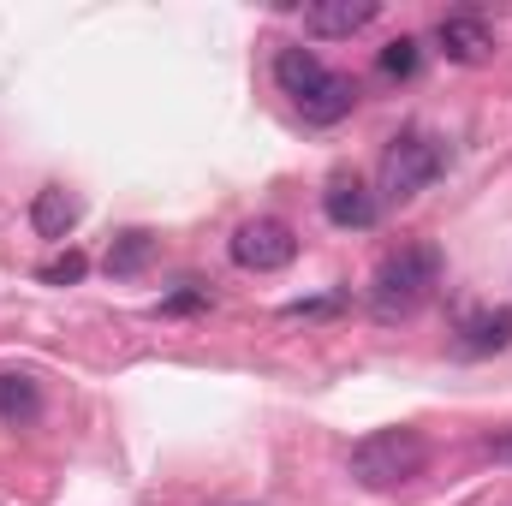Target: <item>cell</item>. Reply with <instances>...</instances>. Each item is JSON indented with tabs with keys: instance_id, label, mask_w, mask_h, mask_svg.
Listing matches in <instances>:
<instances>
[{
	"instance_id": "9a60e30c",
	"label": "cell",
	"mask_w": 512,
	"mask_h": 506,
	"mask_svg": "<svg viewBox=\"0 0 512 506\" xmlns=\"http://www.w3.org/2000/svg\"><path fill=\"white\" fill-rule=\"evenodd\" d=\"M155 310H161V316H197V310H209V292H203V286H185V292L161 298Z\"/></svg>"
},
{
	"instance_id": "ba28073f",
	"label": "cell",
	"mask_w": 512,
	"mask_h": 506,
	"mask_svg": "<svg viewBox=\"0 0 512 506\" xmlns=\"http://www.w3.org/2000/svg\"><path fill=\"white\" fill-rule=\"evenodd\" d=\"M322 215H328L334 227H346V233H364V227L382 221V197H376L364 179H334V185L322 191Z\"/></svg>"
},
{
	"instance_id": "30bf717a",
	"label": "cell",
	"mask_w": 512,
	"mask_h": 506,
	"mask_svg": "<svg viewBox=\"0 0 512 506\" xmlns=\"http://www.w3.org/2000/svg\"><path fill=\"white\" fill-rule=\"evenodd\" d=\"M30 227H36L42 239H66V233L78 227V197H66L60 185L36 191V203H30Z\"/></svg>"
},
{
	"instance_id": "52a82bcc",
	"label": "cell",
	"mask_w": 512,
	"mask_h": 506,
	"mask_svg": "<svg viewBox=\"0 0 512 506\" xmlns=\"http://www.w3.org/2000/svg\"><path fill=\"white\" fill-rule=\"evenodd\" d=\"M376 18H382V6H376V0H316V6H304V30H310V36H322V42L358 36V30H370Z\"/></svg>"
},
{
	"instance_id": "5bb4252c",
	"label": "cell",
	"mask_w": 512,
	"mask_h": 506,
	"mask_svg": "<svg viewBox=\"0 0 512 506\" xmlns=\"http://www.w3.org/2000/svg\"><path fill=\"white\" fill-rule=\"evenodd\" d=\"M84 268H90L84 256L66 251V256H54V262H42V280H48V286H72V280H84Z\"/></svg>"
},
{
	"instance_id": "277c9868",
	"label": "cell",
	"mask_w": 512,
	"mask_h": 506,
	"mask_svg": "<svg viewBox=\"0 0 512 506\" xmlns=\"http://www.w3.org/2000/svg\"><path fill=\"white\" fill-rule=\"evenodd\" d=\"M429 471V441L417 429H370L358 447H352V483L358 489H399L411 477Z\"/></svg>"
},
{
	"instance_id": "4fadbf2b",
	"label": "cell",
	"mask_w": 512,
	"mask_h": 506,
	"mask_svg": "<svg viewBox=\"0 0 512 506\" xmlns=\"http://www.w3.org/2000/svg\"><path fill=\"white\" fill-rule=\"evenodd\" d=\"M417 60H423V54H417V36H393L376 66H382V78H411V72H417Z\"/></svg>"
},
{
	"instance_id": "5b68a950",
	"label": "cell",
	"mask_w": 512,
	"mask_h": 506,
	"mask_svg": "<svg viewBox=\"0 0 512 506\" xmlns=\"http://www.w3.org/2000/svg\"><path fill=\"white\" fill-rule=\"evenodd\" d=\"M292 256H298V233L286 221H274V215H256L233 233V262L251 268V274H280Z\"/></svg>"
},
{
	"instance_id": "7a4b0ae2",
	"label": "cell",
	"mask_w": 512,
	"mask_h": 506,
	"mask_svg": "<svg viewBox=\"0 0 512 506\" xmlns=\"http://www.w3.org/2000/svg\"><path fill=\"white\" fill-rule=\"evenodd\" d=\"M441 286V251L435 245H399L382 256L370 280V316L376 322H405L417 304H429Z\"/></svg>"
},
{
	"instance_id": "e0dca14e",
	"label": "cell",
	"mask_w": 512,
	"mask_h": 506,
	"mask_svg": "<svg viewBox=\"0 0 512 506\" xmlns=\"http://www.w3.org/2000/svg\"><path fill=\"white\" fill-rule=\"evenodd\" d=\"M495 459H507V465H512V435H501V441H495Z\"/></svg>"
},
{
	"instance_id": "8fae6325",
	"label": "cell",
	"mask_w": 512,
	"mask_h": 506,
	"mask_svg": "<svg viewBox=\"0 0 512 506\" xmlns=\"http://www.w3.org/2000/svg\"><path fill=\"white\" fill-rule=\"evenodd\" d=\"M149 256H155V239H149L143 227H131V233H120V239L108 245L102 268H108L114 280H131V274H143V268H149Z\"/></svg>"
},
{
	"instance_id": "3957f363",
	"label": "cell",
	"mask_w": 512,
	"mask_h": 506,
	"mask_svg": "<svg viewBox=\"0 0 512 506\" xmlns=\"http://www.w3.org/2000/svg\"><path fill=\"white\" fill-rule=\"evenodd\" d=\"M447 161H453V149H447V137H435V131L411 126L399 131L393 143L382 149V203H411V197H423L441 173H447Z\"/></svg>"
},
{
	"instance_id": "8992f818",
	"label": "cell",
	"mask_w": 512,
	"mask_h": 506,
	"mask_svg": "<svg viewBox=\"0 0 512 506\" xmlns=\"http://www.w3.org/2000/svg\"><path fill=\"white\" fill-rule=\"evenodd\" d=\"M435 48H441L453 66H489V60H495V30H489V18H477V12H447V18L435 24Z\"/></svg>"
},
{
	"instance_id": "9c48e42d",
	"label": "cell",
	"mask_w": 512,
	"mask_h": 506,
	"mask_svg": "<svg viewBox=\"0 0 512 506\" xmlns=\"http://www.w3.org/2000/svg\"><path fill=\"white\" fill-rule=\"evenodd\" d=\"M507 346H512V310L507 304L471 310V316L459 322V340H453L459 358H495V352H507Z\"/></svg>"
},
{
	"instance_id": "7c38bea8",
	"label": "cell",
	"mask_w": 512,
	"mask_h": 506,
	"mask_svg": "<svg viewBox=\"0 0 512 506\" xmlns=\"http://www.w3.org/2000/svg\"><path fill=\"white\" fill-rule=\"evenodd\" d=\"M42 417V387L30 376H0V423H36Z\"/></svg>"
},
{
	"instance_id": "6da1fadb",
	"label": "cell",
	"mask_w": 512,
	"mask_h": 506,
	"mask_svg": "<svg viewBox=\"0 0 512 506\" xmlns=\"http://www.w3.org/2000/svg\"><path fill=\"white\" fill-rule=\"evenodd\" d=\"M274 84L292 96V108L310 120V126H340L352 108H358V84L346 72H328L310 48H280L274 54Z\"/></svg>"
},
{
	"instance_id": "2e32d148",
	"label": "cell",
	"mask_w": 512,
	"mask_h": 506,
	"mask_svg": "<svg viewBox=\"0 0 512 506\" xmlns=\"http://www.w3.org/2000/svg\"><path fill=\"white\" fill-rule=\"evenodd\" d=\"M334 310H340V298H298V304H286L292 322H304V316H334Z\"/></svg>"
}]
</instances>
